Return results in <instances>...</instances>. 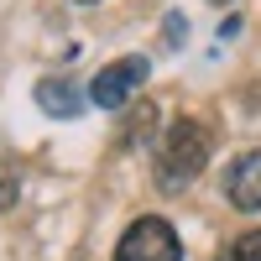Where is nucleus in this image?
Returning <instances> with one entry per match:
<instances>
[{"mask_svg":"<svg viewBox=\"0 0 261 261\" xmlns=\"http://www.w3.org/2000/svg\"><path fill=\"white\" fill-rule=\"evenodd\" d=\"M79 6H89V0H79Z\"/></svg>","mask_w":261,"mask_h":261,"instance_id":"nucleus-11","label":"nucleus"},{"mask_svg":"<svg viewBox=\"0 0 261 261\" xmlns=\"http://www.w3.org/2000/svg\"><path fill=\"white\" fill-rule=\"evenodd\" d=\"M204 162H209V130L199 120H178L167 130L162 151H157V178L167 188H183V183H193L204 172Z\"/></svg>","mask_w":261,"mask_h":261,"instance_id":"nucleus-1","label":"nucleus"},{"mask_svg":"<svg viewBox=\"0 0 261 261\" xmlns=\"http://www.w3.org/2000/svg\"><path fill=\"white\" fill-rule=\"evenodd\" d=\"M167 42H172V47L183 42V16H167Z\"/></svg>","mask_w":261,"mask_h":261,"instance_id":"nucleus-9","label":"nucleus"},{"mask_svg":"<svg viewBox=\"0 0 261 261\" xmlns=\"http://www.w3.org/2000/svg\"><path fill=\"white\" fill-rule=\"evenodd\" d=\"M146 130H157V105H130V125H125V146H136L146 141Z\"/></svg>","mask_w":261,"mask_h":261,"instance_id":"nucleus-7","label":"nucleus"},{"mask_svg":"<svg viewBox=\"0 0 261 261\" xmlns=\"http://www.w3.org/2000/svg\"><path fill=\"white\" fill-rule=\"evenodd\" d=\"M220 261H261V230H246L220 246Z\"/></svg>","mask_w":261,"mask_h":261,"instance_id":"nucleus-6","label":"nucleus"},{"mask_svg":"<svg viewBox=\"0 0 261 261\" xmlns=\"http://www.w3.org/2000/svg\"><path fill=\"white\" fill-rule=\"evenodd\" d=\"M37 105H42L53 120H73V115L84 110V89L68 84V79H42V84H37Z\"/></svg>","mask_w":261,"mask_h":261,"instance_id":"nucleus-5","label":"nucleus"},{"mask_svg":"<svg viewBox=\"0 0 261 261\" xmlns=\"http://www.w3.org/2000/svg\"><path fill=\"white\" fill-rule=\"evenodd\" d=\"M141 79H146V58H120V63H110V68H99V73H94L89 99L105 105V110H120V105L141 89Z\"/></svg>","mask_w":261,"mask_h":261,"instance_id":"nucleus-3","label":"nucleus"},{"mask_svg":"<svg viewBox=\"0 0 261 261\" xmlns=\"http://www.w3.org/2000/svg\"><path fill=\"white\" fill-rule=\"evenodd\" d=\"M16 188H21L16 162H11V157H0V209H11V204H16Z\"/></svg>","mask_w":261,"mask_h":261,"instance_id":"nucleus-8","label":"nucleus"},{"mask_svg":"<svg viewBox=\"0 0 261 261\" xmlns=\"http://www.w3.org/2000/svg\"><path fill=\"white\" fill-rule=\"evenodd\" d=\"M214 6H230V0H214Z\"/></svg>","mask_w":261,"mask_h":261,"instance_id":"nucleus-10","label":"nucleus"},{"mask_svg":"<svg viewBox=\"0 0 261 261\" xmlns=\"http://www.w3.org/2000/svg\"><path fill=\"white\" fill-rule=\"evenodd\" d=\"M225 193H230L235 209H261V151L235 157L230 178H225Z\"/></svg>","mask_w":261,"mask_h":261,"instance_id":"nucleus-4","label":"nucleus"},{"mask_svg":"<svg viewBox=\"0 0 261 261\" xmlns=\"http://www.w3.org/2000/svg\"><path fill=\"white\" fill-rule=\"evenodd\" d=\"M115 261H183L178 230H172L167 220H157V214H146V220H136V225L120 235Z\"/></svg>","mask_w":261,"mask_h":261,"instance_id":"nucleus-2","label":"nucleus"}]
</instances>
